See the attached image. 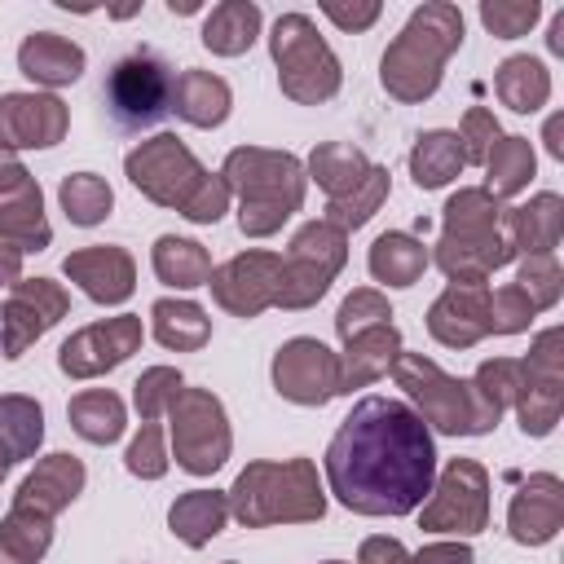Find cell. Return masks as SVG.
Masks as SVG:
<instances>
[{
	"label": "cell",
	"instance_id": "6da1fadb",
	"mask_svg": "<svg viewBox=\"0 0 564 564\" xmlns=\"http://www.w3.org/2000/svg\"><path fill=\"white\" fill-rule=\"evenodd\" d=\"M326 489L357 516H414L436 480V441L401 397H361L326 445Z\"/></svg>",
	"mask_w": 564,
	"mask_h": 564
},
{
	"label": "cell",
	"instance_id": "7a4b0ae2",
	"mask_svg": "<svg viewBox=\"0 0 564 564\" xmlns=\"http://www.w3.org/2000/svg\"><path fill=\"white\" fill-rule=\"evenodd\" d=\"M123 176L154 207H172L189 225H216L234 203L225 176L207 172L198 163V154L176 132H159L150 141H137L123 154Z\"/></svg>",
	"mask_w": 564,
	"mask_h": 564
},
{
	"label": "cell",
	"instance_id": "3957f363",
	"mask_svg": "<svg viewBox=\"0 0 564 564\" xmlns=\"http://www.w3.org/2000/svg\"><path fill=\"white\" fill-rule=\"evenodd\" d=\"M467 18L449 0L419 4L379 57V84L401 106H423L445 79V62L463 48Z\"/></svg>",
	"mask_w": 564,
	"mask_h": 564
},
{
	"label": "cell",
	"instance_id": "277c9868",
	"mask_svg": "<svg viewBox=\"0 0 564 564\" xmlns=\"http://www.w3.org/2000/svg\"><path fill=\"white\" fill-rule=\"evenodd\" d=\"M432 264L463 286H485L498 269L516 260L502 234V203L485 185H463L441 207V238L427 251Z\"/></svg>",
	"mask_w": 564,
	"mask_h": 564
},
{
	"label": "cell",
	"instance_id": "5b68a950",
	"mask_svg": "<svg viewBox=\"0 0 564 564\" xmlns=\"http://www.w3.org/2000/svg\"><path fill=\"white\" fill-rule=\"evenodd\" d=\"M220 176L238 203V229L242 238H273L308 194L304 159L291 150H269V145H238L225 154Z\"/></svg>",
	"mask_w": 564,
	"mask_h": 564
},
{
	"label": "cell",
	"instance_id": "8992f818",
	"mask_svg": "<svg viewBox=\"0 0 564 564\" xmlns=\"http://www.w3.org/2000/svg\"><path fill=\"white\" fill-rule=\"evenodd\" d=\"M229 516L242 529L269 524H317L326 516V489L313 458H256L225 489Z\"/></svg>",
	"mask_w": 564,
	"mask_h": 564
},
{
	"label": "cell",
	"instance_id": "52a82bcc",
	"mask_svg": "<svg viewBox=\"0 0 564 564\" xmlns=\"http://www.w3.org/2000/svg\"><path fill=\"white\" fill-rule=\"evenodd\" d=\"M388 375L405 392L410 410L427 423V432H441V436H489L498 427V419L476 397L471 379H458V375L441 370L423 352H401Z\"/></svg>",
	"mask_w": 564,
	"mask_h": 564
},
{
	"label": "cell",
	"instance_id": "ba28073f",
	"mask_svg": "<svg viewBox=\"0 0 564 564\" xmlns=\"http://www.w3.org/2000/svg\"><path fill=\"white\" fill-rule=\"evenodd\" d=\"M269 57L278 66L282 97L295 106H322L344 88V66L308 13H282L269 26Z\"/></svg>",
	"mask_w": 564,
	"mask_h": 564
},
{
	"label": "cell",
	"instance_id": "9c48e42d",
	"mask_svg": "<svg viewBox=\"0 0 564 564\" xmlns=\"http://www.w3.org/2000/svg\"><path fill=\"white\" fill-rule=\"evenodd\" d=\"M167 454L189 476H212L234 454L225 401L212 388H181L167 405Z\"/></svg>",
	"mask_w": 564,
	"mask_h": 564
},
{
	"label": "cell",
	"instance_id": "30bf717a",
	"mask_svg": "<svg viewBox=\"0 0 564 564\" xmlns=\"http://www.w3.org/2000/svg\"><path fill=\"white\" fill-rule=\"evenodd\" d=\"M348 264V234L335 229L330 220H304L291 242H286V256H282V282H278V304L273 308H286V313H300V308H313L330 282L339 278V269Z\"/></svg>",
	"mask_w": 564,
	"mask_h": 564
},
{
	"label": "cell",
	"instance_id": "8fae6325",
	"mask_svg": "<svg viewBox=\"0 0 564 564\" xmlns=\"http://www.w3.org/2000/svg\"><path fill=\"white\" fill-rule=\"evenodd\" d=\"M172 93H176V70L150 48L119 57L101 88L106 110H110L115 128H123V132H145V128L163 123L172 115Z\"/></svg>",
	"mask_w": 564,
	"mask_h": 564
},
{
	"label": "cell",
	"instance_id": "7c38bea8",
	"mask_svg": "<svg viewBox=\"0 0 564 564\" xmlns=\"http://www.w3.org/2000/svg\"><path fill=\"white\" fill-rule=\"evenodd\" d=\"M423 533H445V538H476L489 529V471L476 458H449L423 507L414 511Z\"/></svg>",
	"mask_w": 564,
	"mask_h": 564
},
{
	"label": "cell",
	"instance_id": "4fadbf2b",
	"mask_svg": "<svg viewBox=\"0 0 564 564\" xmlns=\"http://www.w3.org/2000/svg\"><path fill=\"white\" fill-rule=\"evenodd\" d=\"M520 397H516V423L524 436L542 441L555 432L564 414V326H546L533 335L529 357H520Z\"/></svg>",
	"mask_w": 564,
	"mask_h": 564
},
{
	"label": "cell",
	"instance_id": "5bb4252c",
	"mask_svg": "<svg viewBox=\"0 0 564 564\" xmlns=\"http://www.w3.org/2000/svg\"><path fill=\"white\" fill-rule=\"evenodd\" d=\"M145 339V326L137 313H115L101 322H88L79 330H70L57 348V370L66 379H101L110 370H119Z\"/></svg>",
	"mask_w": 564,
	"mask_h": 564
},
{
	"label": "cell",
	"instance_id": "9a60e30c",
	"mask_svg": "<svg viewBox=\"0 0 564 564\" xmlns=\"http://www.w3.org/2000/svg\"><path fill=\"white\" fill-rule=\"evenodd\" d=\"M269 379H273V392H278L282 401L322 410L326 401L339 397V352L326 348V344L313 339V335H295V339H286V344L273 352Z\"/></svg>",
	"mask_w": 564,
	"mask_h": 564
},
{
	"label": "cell",
	"instance_id": "2e32d148",
	"mask_svg": "<svg viewBox=\"0 0 564 564\" xmlns=\"http://www.w3.org/2000/svg\"><path fill=\"white\" fill-rule=\"evenodd\" d=\"M70 313V295L53 278H22L9 286L0 308V357L18 361L35 339H44Z\"/></svg>",
	"mask_w": 564,
	"mask_h": 564
},
{
	"label": "cell",
	"instance_id": "e0dca14e",
	"mask_svg": "<svg viewBox=\"0 0 564 564\" xmlns=\"http://www.w3.org/2000/svg\"><path fill=\"white\" fill-rule=\"evenodd\" d=\"M278 282H282V256L278 251H264V247H251V251L229 256L207 278L212 300L229 317H242V322H251V317H260L264 308L278 304Z\"/></svg>",
	"mask_w": 564,
	"mask_h": 564
},
{
	"label": "cell",
	"instance_id": "ac0fdd59",
	"mask_svg": "<svg viewBox=\"0 0 564 564\" xmlns=\"http://www.w3.org/2000/svg\"><path fill=\"white\" fill-rule=\"evenodd\" d=\"M70 128V106L57 93H0V150H53Z\"/></svg>",
	"mask_w": 564,
	"mask_h": 564
},
{
	"label": "cell",
	"instance_id": "d6986e66",
	"mask_svg": "<svg viewBox=\"0 0 564 564\" xmlns=\"http://www.w3.org/2000/svg\"><path fill=\"white\" fill-rule=\"evenodd\" d=\"M62 278H70L93 304H128L137 291V260L128 247L115 242H93V247H75L62 260Z\"/></svg>",
	"mask_w": 564,
	"mask_h": 564
},
{
	"label": "cell",
	"instance_id": "ffe728a7",
	"mask_svg": "<svg viewBox=\"0 0 564 564\" xmlns=\"http://www.w3.org/2000/svg\"><path fill=\"white\" fill-rule=\"evenodd\" d=\"M564 529V480L555 471H533L516 485L507 502V533L520 546H546Z\"/></svg>",
	"mask_w": 564,
	"mask_h": 564
},
{
	"label": "cell",
	"instance_id": "44dd1931",
	"mask_svg": "<svg viewBox=\"0 0 564 564\" xmlns=\"http://www.w3.org/2000/svg\"><path fill=\"white\" fill-rule=\"evenodd\" d=\"M427 335L454 352L476 348L489 335V286L449 282L427 308Z\"/></svg>",
	"mask_w": 564,
	"mask_h": 564
},
{
	"label": "cell",
	"instance_id": "7402d4cb",
	"mask_svg": "<svg viewBox=\"0 0 564 564\" xmlns=\"http://www.w3.org/2000/svg\"><path fill=\"white\" fill-rule=\"evenodd\" d=\"M84 485H88L84 458L57 449V454H44V458L22 476V485H18V494H13V507L35 511V516H44V520H57V516L84 494Z\"/></svg>",
	"mask_w": 564,
	"mask_h": 564
},
{
	"label": "cell",
	"instance_id": "603a6c76",
	"mask_svg": "<svg viewBox=\"0 0 564 564\" xmlns=\"http://www.w3.org/2000/svg\"><path fill=\"white\" fill-rule=\"evenodd\" d=\"M88 66V53L70 40V35H57V31H31L22 44H18V70L35 84V93H57V88H70Z\"/></svg>",
	"mask_w": 564,
	"mask_h": 564
},
{
	"label": "cell",
	"instance_id": "cb8c5ba5",
	"mask_svg": "<svg viewBox=\"0 0 564 564\" xmlns=\"http://www.w3.org/2000/svg\"><path fill=\"white\" fill-rule=\"evenodd\" d=\"M502 234L516 256H555L564 238V198L555 189H542L529 203L502 207Z\"/></svg>",
	"mask_w": 564,
	"mask_h": 564
},
{
	"label": "cell",
	"instance_id": "d4e9b609",
	"mask_svg": "<svg viewBox=\"0 0 564 564\" xmlns=\"http://www.w3.org/2000/svg\"><path fill=\"white\" fill-rule=\"evenodd\" d=\"M401 352H405V344H401L397 322H379V326H366V330L348 335L344 352H339V392L379 383Z\"/></svg>",
	"mask_w": 564,
	"mask_h": 564
},
{
	"label": "cell",
	"instance_id": "484cf974",
	"mask_svg": "<svg viewBox=\"0 0 564 564\" xmlns=\"http://www.w3.org/2000/svg\"><path fill=\"white\" fill-rule=\"evenodd\" d=\"M0 242L18 247L22 256L44 251L53 242V225L44 216V189L35 176H26L18 189L0 194Z\"/></svg>",
	"mask_w": 564,
	"mask_h": 564
},
{
	"label": "cell",
	"instance_id": "4316f807",
	"mask_svg": "<svg viewBox=\"0 0 564 564\" xmlns=\"http://www.w3.org/2000/svg\"><path fill=\"white\" fill-rule=\"evenodd\" d=\"M172 110L176 119H185L189 128H220L234 110V88L229 79H220L216 70H181L176 75V93H172Z\"/></svg>",
	"mask_w": 564,
	"mask_h": 564
},
{
	"label": "cell",
	"instance_id": "83f0119b",
	"mask_svg": "<svg viewBox=\"0 0 564 564\" xmlns=\"http://www.w3.org/2000/svg\"><path fill=\"white\" fill-rule=\"evenodd\" d=\"M225 524H229V498H225V489H185L167 507V529L189 551H203L212 538H220Z\"/></svg>",
	"mask_w": 564,
	"mask_h": 564
},
{
	"label": "cell",
	"instance_id": "f1b7e54d",
	"mask_svg": "<svg viewBox=\"0 0 564 564\" xmlns=\"http://www.w3.org/2000/svg\"><path fill=\"white\" fill-rule=\"evenodd\" d=\"M260 26H264V13L256 0H220L207 9L198 40L216 57H242L260 40Z\"/></svg>",
	"mask_w": 564,
	"mask_h": 564
},
{
	"label": "cell",
	"instance_id": "f546056e",
	"mask_svg": "<svg viewBox=\"0 0 564 564\" xmlns=\"http://www.w3.org/2000/svg\"><path fill=\"white\" fill-rule=\"evenodd\" d=\"M44 441V405L26 392H4L0 397V480L26 463Z\"/></svg>",
	"mask_w": 564,
	"mask_h": 564
},
{
	"label": "cell",
	"instance_id": "4dcf8cb0",
	"mask_svg": "<svg viewBox=\"0 0 564 564\" xmlns=\"http://www.w3.org/2000/svg\"><path fill=\"white\" fill-rule=\"evenodd\" d=\"M427 264H432V256H427L423 238H419V234H405V229L379 234V238L370 242V251H366L370 278L383 282V286H397V291H401V286H414V282L427 273Z\"/></svg>",
	"mask_w": 564,
	"mask_h": 564
},
{
	"label": "cell",
	"instance_id": "1f68e13d",
	"mask_svg": "<svg viewBox=\"0 0 564 564\" xmlns=\"http://www.w3.org/2000/svg\"><path fill=\"white\" fill-rule=\"evenodd\" d=\"M150 269L163 286L172 291H194V286H207L212 278V251L198 242V238H185V234H159L154 247H150Z\"/></svg>",
	"mask_w": 564,
	"mask_h": 564
},
{
	"label": "cell",
	"instance_id": "d6a6232c",
	"mask_svg": "<svg viewBox=\"0 0 564 564\" xmlns=\"http://www.w3.org/2000/svg\"><path fill=\"white\" fill-rule=\"evenodd\" d=\"M150 335L167 352H198L212 339V317L198 300L185 295H163L150 304Z\"/></svg>",
	"mask_w": 564,
	"mask_h": 564
},
{
	"label": "cell",
	"instance_id": "836d02e7",
	"mask_svg": "<svg viewBox=\"0 0 564 564\" xmlns=\"http://www.w3.org/2000/svg\"><path fill=\"white\" fill-rule=\"evenodd\" d=\"M494 93H498V101H502L507 110L533 115V110H542V106L551 101V70H546V62L533 57V53H511V57H502L498 70H494Z\"/></svg>",
	"mask_w": 564,
	"mask_h": 564
},
{
	"label": "cell",
	"instance_id": "e575fe53",
	"mask_svg": "<svg viewBox=\"0 0 564 564\" xmlns=\"http://www.w3.org/2000/svg\"><path fill=\"white\" fill-rule=\"evenodd\" d=\"M66 423L88 445H115L123 436V427H128V405L110 388H84V392H75L66 401Z\"/></svg>",
	"mask_w": 564,
	"mask_h": 564
},
{
	"label": "cell",
	"instance_id": "d590c367",
	"mask_svg": "<svg viewBox=\"0 0 564 564\" xmlns=\"http://www.w3.org/2000/svg\"><path fill=\"white\" fill-rule=\"evenodd\" d=\"M370 167H375L370 154L361 145H352V141H322L304 159V176L326 189V203L330 198H344L348 189H357Z\"/></svg>",
	"mask_w": 564,
	"mask_h": 564
},
{
	"label": "cell",
	"instance_id": "8d00e7d4",
	"mask_svg": "<svg viewBox=\"0 0 564 564\" xmlns=\"http://www.w3.org/2000/svg\"><path fill=\"white\" fill-rule=\"evenodd\" d=\"M463 141L454 128H427L410 145V181L419 189H445L463 172Z\"/></svg>",
	"mask_w": 564,
	"mask_h": 564
},
{
	"label": "cell",
	"instance_id": "74e56055",
	"mask_svg": "<svg viewBox=\"0 0 564 564\" xmlns=\"http://www.w3.org/2000/svg\"><path fill=\"white\" fill-rule=\"evenodd\" d=\"M485 189L502 203V198H516L529 189L533 172H538V154H533V141L529 137H516V132H502L494 141V150L485 154Z\"/></svg>",
	"mask_w": 564,
	"mask_h": 564
},
{
	"label": "cell",
	"instance_id": "f35d334b",
	"mask_svg": "<svg viewBox=\"0 0 564 564\" xmlns=\"http://www.w3.org/2000/svg\"><path fill=\"white\" fill-rule=\"evenodd\" d=\"M57 203H62V212H66L70 225L93 229V225H101V220L115 212V189H110V181L97 176V172H70V176H62V185H57Z\"/></svg>",
	"mask_w": 564,
	"mask_h": 564
},
{
	"label": "cell",
	"instance_id": "ab89813d",
	"mask_svg": "<svg viewBox=\"0 0 564 564\" xmlns=\"http://www.w3.org/2000/svg\"><path fill=\"white\" fill-rule=\"evenodd\" d=\"M53 546V520L35 516V511H22V507H9L4 520H0V555L9 564H40Z\"/></svg>",
	"mask_w": 564,
	"mask_h": 564
},
{
	"label": "cell",
	"instance_id": "60d3db41",
	"mask_svg": "<svg viewBox=\"0 0 564 564\" xmlns=\"http://www.w3.org/2000/svg\"><path fill=\"white\" fill-rule=\"evenodd\" d=\"M388 189H392V172H388L383 163H375L357 189H348L344 198H330V203H326V216H322V220H330L335 229L352 234V229H361V225L383 207Z\"/></svg>",
	"mask_w": 564,
	"mask_h": 564
},
{
	"label": "cell",
	"instance_id": "b9f144b4",
	"mask_svg": "<svg viewBox=\"0 0 564 564\" xmlns=\"http://www.w3.org/2000/svg\"><path fill=\"white\" fill-rule=\"evenodd\" d=\"M520 379H524V370H520V357H485L480 366H476V375H471V388H476V397L485 401V410L502 423V414L516 405V397H520Z\"/></svg>",
	"mask_w": 564,
	"mask_h": 564
},
{
	"label": "cell",
	"instance_id": "7bdbcfd3",
	"mask_svg": "<svg viewBox=\"0 0 564 564\" xmlns=\"http://www.w3.org/2000/svg\"><path fill=\"white\" fill-rule=\"evenodd\" d=\"M516 286L529 295V304L538 313L555 308L560 295H564V269L555 256H520V269H516Z\"/></svg>",
	"mask_w": 564,
	"mask_h": 564
},
{
	"label": "cell",
	"instance_id": "ee69618b",
	"mask_svg": "<svg viewBox=\"0 0 564 564\" xmlns=\"http://www.w3.org/2000/svg\"><path fill=\"white\" fill-rule=\"evenodd\" d=\"M181 388H185V379H181L176 366H150V370H141L137 383H132V405H137L141 423H159Z\"/></svg>",
	"mask_w": 564,
	"mask_h": 564
},
{
	"label": "cell",
	"instance_id": "f6af8a7d",
	"mask_svg": "<svg viewBox=\"0 0 564 564\" xmlns=\"http://www.w3.org/2000/svg\"><path fill=\"white\" fill-rule=\"evenodd\" d=\"M379 322H392V304H388V295H383L379 286H357V291H348V295L339 300V308H335V330H339V339H348V335H357V330H366V326H379Z\"/></svg>",
	"mask_w": 564,
	"mask_h": 564
},
{
	"label": "cell",
	"instance_id": "bcb514c9",
	"mask_svg": "<svg viewBox=\"0 0 564 564\" xmlns=\"http://www.w3.org/2000/svg\"><path fill=\"white\" fill-rule=\"evenodd\" d=\"M123 467H128V476H137V480H163V476H167L172 454H167V436H163L159 423H141V432H137V436L128 441V449H123Z\"/></svg>",
	"mask_w": 564,
	"mask_h": 564
},
{
	"label": "cell",
	"instance_id": "7dc6e473",
	"mask_svg": "<svg viewBox=\"0 0 564 564\" xmlns=\"http://www.w3.org/2000/svg\"><path fill=\"white\" fill-rule=\"evenodd\" d=\"M476 13L494 40H520L542 18V0H480Z\"/></svg>",
	"mask_w": 564,
	"mask_h": 564
},
{
	"label": "cell",
	"instance_id": "c3c4849f",
	"mask_svg": "<svg viewBox=\"0 0 564 564\" xmlns=\"http://www.w3.org/2000/svg\"><path fill=\"white\" fill-rule=\"evenodd\" d=\"M454 132H458V141H463V163H467V167H480L485 154L494 150V141L502 137V123H498V115H494L489 106H467Z\"/></svg>",
	"mask_w": 564,
	"mask_h": 564
},
{
	"label": "cell",
	"instance_id": "681fc988",
	"mask_svg": "<svg viewBox=\"0 0 564 564\" xmlns=\"http://www.w3.org/2000/svg\"><path fill=\"white\" fill-rule=\"evenodd\" d=\"M533 317H538V308L529 304V295L516 282L489 291V335H520L533 326Z\"/></svg>",
	"mask_w": 564,
	"mask_h": 564
},
{
	"label": "cell",
	"instance_id": "f907efd6",
	"mask_svg": "<svg viewBox=\"0 0 564 564\" xmlns=\"http://www.w3.org/2000/svg\"><path fill=\"white\" fill-rule=\"evenodd\" d=\"M322 13L339 26V31H348V35H361V31H370L375 22H379V13H383V4L379 0H322Z\"/></svg>",
	"mask_w": 564,
	"mask_h": 564
},
{
	"label": "cell",
	"instance_id": "816d5d0a",
	"mask_svg": "<svg viewBox=\"0 0 564 564\" xmlns=\"http://www.w3.org/2000/svg\"><path fill=\"white\" fill-rule=\"evenodd\" d=\"M410 564H476V551L463 538H441V542H423Z\"/></svg>",
	"mask_w": 564,
	"mask_h": 564
},
{
	"label": "cell",
	"instance_id": "f5cc1de1",
	"mask_svg": "<svg viewBox=\"0 0 564 564\" xmlns=\"http://www.w3.org/2000/svg\"><path fill=\"white\" fill-rule=\"evenodd\" d=\"M357 564H410V551H405L401 538L370 533V538H361V546H357Z\"/></svg>",
	"mask_w": 564,
	"mask_h": 564
},
{
	"label": "cell",
	"instance_id": "db71d44e",
	"mask_svg": "<svg viewBox=\"0 0 564 564\" xmlns=\"http://www.w3.org/2000/svg\"><path fill=\"white\" fill-rule=\"evenodd\" d=\"M26 176H31V172L22 167V159H18V154H4V150H0V194L18 189V185H22Z\"/></svg>",
	"mask_w": 564,
	"mask_h": 564
},
{
	"label": "cell",
	"instance_id": "11a10c76",
	"mask_svg": "<svg viewBox=\"0 0 564 564\" xmlns=\"http://www.w3.org/2000/svg\"><path fill=\"white\" fill-rule=\"evenodd\" d=\"M13 282H22V251L0 242V286H13Z\"/></svg>",
	"mask_w": 564,
	"mask_h": 564
},
{
	"label": "cell",
	"instance_id": "9f6ffc18",
	"mask_svg": "<svg viewBox=\"0 0 564 564\" xmlns=\"http://www.w3.org/2000/svg\"><path fill=\"white\" fill-rule=\"evenodd\" d=\"M560 123H564V119H560V115H551V119H546V128H542V141H546V154H551V159H564V141H560Z\"/></svg>",
	"mask_w": 564,
	"mask_h": 564
},
{
	"label": "cell",
	"instance_id": "6f0895ef",
	"mask_svg": "<svg viewBox=\"0 0 564 564\" xmlns=\"http://www.w3.org/2000/svg\"><path fill=\"white\" fill-rule=\"evenodd\" d=\"M546 48H551L555 57H564V9L551 18V31H546Z\"/></svg>",
	"mask_w": 564,
	"mask_h": 564
},
{
	"label": "cell",
	"instance_id": "680465c9",
	"mask_svg": "<svg viewBox=\"0 0 564 564\" xmlns=\"http://www.w3.org/2000/svg\"><path fill=\"white\" fill-rule=\"evenodd\" d=\"M198 0H167V13H198Z\"/></svg>",
	"mask_w": 564,
	"mask_h": 564
},
{
	"label": "cell",
	"instance_id": "91938a15",
	"mask_svg": "<svg viewBox=\"0 0 564 564\" xmlns=\"http://www.w3.org/2000/svg\"><path fill=\"white\" fill-rule=\"evenodd\" d=\"M322 564H348V560H322Z\"/></svg>",
	"mask_w": 564,
	"mask_h": 564
},
{
	"label": "cell",
	"instance_id": "94428289",
	"mask_svg": "<svg viewBox=\"0 0 564 564\" xmlns=\"http://www.w3.org/2000/svg\"><path fill=\"white\" fill-rule=\"evenodd\" d=\"M0 564H9V560H4V555H0Z\"/></svg>",
	"mask_w": 564,
	"mask_h": 564
},
{
	"label": "cell",
	"instance_id": "6125c7cd",
	"mask_svg": "<svg viewBox=\"0 0 564 564\" xmlns=\"http://www.w3.org/2000/svg\"><path fill=\"white\" fill-rule=\"evenodd\" d=\"M225 564H234V560H225Z\"/></svg>",
	"mask_w": 564,
	"mask_h": 564
}]
</instances>
